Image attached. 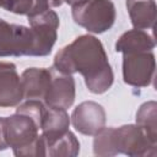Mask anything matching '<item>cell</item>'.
I'll list each match as a JSON object with an SVG mask.
<instances>
[{
	"label": "cell",
	"mask_w": 157,
	"mask_h": 157,
	"mask_svg": "<svg viewBox=\"0 0 157 157\" xmlns=\"http://www.w3.org/2000/svg\"><path fill=\"white\" fill-rule=\"evenodd\" d=\"M54 69L71 75L80 72L87 88L93 93H104L113 83V71L103 44L93 36L83 34L60 49L54 56Z\"/></svg>",
	"instance_id": "cell-1"
},
{
	"label": "cell",
	"mask_w": 157,
	"mask_h": 157,
	"mask_svg": "<svg viewBox=\"0 0 157 157\" xmlns=\"http://www.w3.org/2000/svg\"><path fill=\"white\" fill-rule=\"evenodd\" d=\"M44 108L40 99H27L13 115L5 118V139L15 156H45L44 141L38 134Z\"/></svg>",
	"instance_id": "cell-2"
},
{
	"label": "cell",
	"mask_w": 157,
	"mask_h": 157,
	"mask_svg": "<svg viewBox=\"0 0 157 157\" xmlns=\"http://www.w3.org/2000/svg\"><path fill=\"white\" fill-rule=\"evenodd\" d=\"M93 152L97 156H156L157 142L152 141L139 125L103 128L94 135Z\"/></svg>",
	"instance_id": "cell-3"
},
{
	"label": "cell",
	"mask_w": 157,
	"mask_h": 157,
	"mask_svg": "<svg viewBox=\"0 0 157 157\" xmlns=\"http://www.w3.org/2000/svg\"><path fill=\"white\" fill-rule=\"evenodd\" d=\"M74 21L92 33L108 31L115 21V7L110 0H83L72 5Z\"/></svg>",
	"instance_id": "cell-4"
},
{
	"label": "cell",
	"mask_w": 157,
	"mask_h": 157,
	"mask_svg": "<svg viewBox=\"0 0 157 157\" xmlns=\"http://www.w3.org/2000/svg\"><path fill=\"white\" fill-rule=\"evenodd\" d=\"M29 28L33 34V53L32 56H44L52 52L56 40L59 17L53 10H47L42 13L28 17Z\"/></svg>",
	"instance_id": "cell-5"
},
{
	"label": "cell",
	"mask_w": 157,
	"mask_h": 157,
	"mask_svg": "<svg viewBox=\"0 0 157 157\" xmlns=\"http://www.w3.org/2000/svg\"><path fill=\"white\" fill-rule=\"evenodd\" d=\"M156 61L152 52L124 53L123 78L124 82L135 87L151 85L155 75Z\"/></svg>",
	"instance_id": "cell-6"
},
{
	"label": "cell",
	"mask_w": 157,
	"mask_h": 157,
	"mask_svg": "<svg viewBox=\"0 0 157 157\" xmlns=\"http://www.w3.org/2000/svg\"><path fill=\"white\" fill-rule=\"evenodd\" d=\"M32 53L33 34L31 28L0 18V56H32Z\"/></svg>",
	"instance_id": "cell-7"
},
{
	"label": "cell",
	"mask_w": 157,
	"mask_h": 157,
	"mask_svg": "<svg viewBox=\"0 0 157 157\" xmlns=\"http://www.w3.org/2000/svg\"><path fill=\"white\" fill-rule=\"evenodd\" d=\"M71 123L78 132L90 136L96 135L105 125V112L96 102H82L74 109Z\"/></svg>",
	"instance_id": "cell-8"
},
{
	"label": "cell",
	"mask_w": 157,
	"mask_h": 157,
	"mask_svg": "<svg viewBox=\"0 0 157 157\" xmlns=\"http://www.w3.org/2000/svg\"><path fill=\"white\" fill-rule=\"evenodd\" d=\"M44 104L48 107L69 108L75 101V80L71 75L55 74L52 70V80L47 93L43 98Z\"/></svg>",
	"instance_id": "cell-9"
},
{
	"label": "cell",
	"mask_w": 157,
	"mask_h": 157,
	"mask_svg": "<svg viewBox=\"0 0 157 157\" xmlns=\"http://www.w3.org/2000/svg\"><path fill=\"white\" fill-rule=\"evenodd\" d=\"M22 99L23 91L16 66L0 61V107H15Z\"/></svg>",
	"instance_id": "cell-10"
},
{
	"label": "cell",
	"mask_w": 157,
	"mask_h": 157,
	"mask_svg": "<svg viewBox=\"0 0 157 157\" xmlns=\"http://www.w3.org/2000/svg\"><path fill=\"white\" fill-rule=\"evenodd\" d=\"M69 125L70 119L66 109L45 105L40 124L44 146L47 147L48 145L65 135L69 131Z\"/></svg>",
	"instance_id": "cell-11"
},
{
	"label": "cell",
	"mask_w": 157,
	"mask_h": 157,
	"mask_svg": "<svg viewBox=\"0 0 157 157\" xmlns=\"http://www.w3.org/2000/svg\"><path fill=\"white\" fill-rule=\"evenodd\" d=\"M52 80V70L31 67L22 72L21 86L23 98L26 99H43Z\"/></svg>",
	"instance_id": "cell-12"
},
{
	"label": "cell",
	"mask_w": 157,
	"mask_h": 157,
	"mask_svg": "<svg viewBox=\"0 0 157 157\" xmlns=\"http://www.w3.org/2000/svg\"><path fill=\"white\" fill-rule=\"evenodd\" d=\"M131 23L137 29L152 28L156 21L155 0H126Z\"/></svg>",
	"instance_id": "cell-13"
},
{
	"label": "cell",
	"mask_w": 157,
	"mask_h": 157,
	"mask_svg": "<svg viewBox=\"0 0 157 157\" xmlns=\"http://www.w3.org/2000/svg\"><path fill=\"white\" fill-rule=\"evenodd\" d=\"M155 48L153 38L142 29H131L120 36L115 43V50L124 53L152 52Z\"/></svg>",
	"instance_id": "cell-14"
},
{
	"label": "cell",
	"mask_w": 157,
	"mask_h": 157,
	"mask_svg": "<svg viewBox=\"0 0 157 157\" xmlns=\"http://www.w3.org/2000/svg\"><path fill=\"white\" fill-rule=\"evenodd\" d=\"M49 7V0H0V9L28 17L42 13Z\"/></svg>",
	"instance_id": "cell-15"
},
{
	"label": "cell",
	"mask_w": 157,
	"mask_h": 157,
	"mask_svg": "<svg viewBox=\"0 0 157 157\" xmlns=\"http://www.w3.org/2000/svg\"><path fill=\"white\" fill-rule=\"evenodd\" d=\"M136 125H139L146 135L157 142V103L150 101L144 103L136 113Z\"/></svg>",
	"instance_id": "cell-16"
},
{
	"label": "cell",
	"mask_w": 157,
	"mask_h": 157,
	"mask_svg": "<svg viewBox=\"0 0 157 157\" xmlns=\"http://www.w3.org/2000/svg\"><path fill=\"white\" fill-rule=\"evenodd\" d=\"M80 142L69 130L60 139L55 140L45 147V156L52 157H75L78 155Z\"/></svg>",
	"instance_id": "cell-17"
},
{
	"label": "cell",
	"mask_w": 157,
	"mask_h": 157,
	"mask_svg": "<svg viewBox=\"0 0 157 157\" xmlns=\"http://www.w3.org/2000/svg\"><path fill=\"white\" fill-rule=\"evenodd\" d=\"M7 142L5 139V118H0V151L6 150Z\"/></svg>",
	"instance_id": "cell-18"
},
{
	"label": "cell",
	"mask_w": 157,
	"mask_h": 157,
	"mask_svg": "<svg viewBox=\"0 0 157 157\" xmlns=\"http://www.w3.org/2000/svg\"><path fill=\"white\" fill-rule=\"evenodd\" d=\"M63 1L64 0H49V4H50V7H56V6H60Z\"/></svg>",
	"instance_id": "cell-19"
},
{
	"label": "cell",
	"mask_w": 157,
	"mask_h": 157,
	"mask_svg": "<svg viewBox=\"0 0 157 157\" xmlns=\"http://www.w3.org/2000/svg\"><path fill=\"white\" fill-rule=\"evenodd\" d=\"M64 1L67 2V4H70V5H75V4L80 2V1H83V0H64Z\"/></svg>",
	"instance_id": "cell-20"
}]
</instances>
